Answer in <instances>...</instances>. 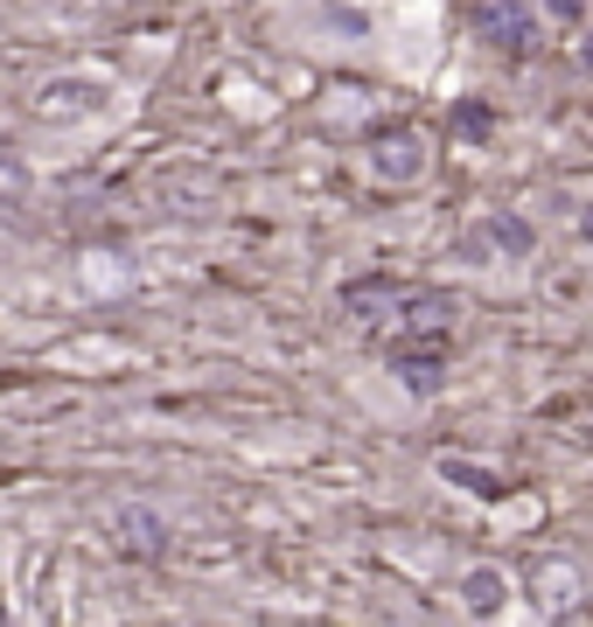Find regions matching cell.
Here are the masks:
<instances>
[{"label":"cell","mask_w":593,"mask_h":627,"mask_svg":"<svg viewBox=\"0 0 593 627\" xmlns=\"http://www.w3.org/2000/svg\"><path fill=\"white\" fill-rule=\"evenodd\" d=\"M461 599H468L475 614H488L503 599V571H468V579H461Z\"/></svg>","instance_id":"2"},{"label":"cell","mask_w":593,"mask_h":627,"mask_svg":"<svg viewBox=\"0 0 593 627\" xmlns=\"http://www.w3.org/2000/svg\"><path fill=\"white\" fill-rule=\"evenodd\" d=\"M126 530H134L140 551H161V522H154V516H126Z\"/></svg>","instance_id":"9"},{"label":"cell","mask_w":593,"mask_h":627,"mask_svg":"<svg viewBox=\"0 0 593 627\" xmlns=\"http://www.w3.org/2000/svg\"><path fill=\"white\" fill-rule=\"evenodd\" d=\"M545 8H552V14H565V21H573V14L586 8V0H545Z\"/></svg>","instance_id":"13"},{"label":"cell","mask_w":593,"mask_h":627,"mask_svg":"<svg viewBox=\"0 0 593 627\" xmlns=\"http://www.w3.org/2000/svg\"><path fill=\"white\" fill-rule=\"evenodd\" d=\"M398 377L426 398V390H441V362H433V356H405V362H398Z\"/></svg>","instance_id":"4"},{"label":"cell","mask_w":593,"mask_h":627,"mask_svg":"<svg viewBox=\"0 0 593 627\" xmlns=\"http://www.w3.org/2000/svg\"><path fill=\"white\" fill-rule=\"evenodd\" d=\"M447 475H454L461 488H496V481H488V475H482V467H447Z\"/></svg>","instance_id":"12"},{"label":"cell","mask_w":593,"mask_h":627,"mask_svg":"<svg viewBox=\"0 0 593 627\" xmlns=\"http://www.w3.org/2000/svg\"><path fill=\"white\" fill-rule=\"evenodd\" d=\"M488 29H496V42H524L531 36V21L517 8H503V14H488Z\"/></svg>","instance_id":"8"},{"label":"cell","mask_w":593,"mask_h":627,"mask_svg":"<svg viewBox=\"0 0 593 627\" xmlns=\"http://www.w3.org/2000/svg\"><path fill=\"white\" fill-rule=\"evenodd\" d=\"M537 586H545V599H552V607H559V599H573V565H545V579H537Z\"/></svg>","instance_id":"7"},{"label":"cell","mask_w":593,"mask_h":627,"mask_svg":"<svg viewBox=\"0 0 593 627\" xmlns=\"http://www.w3.org/2000/svg\"><path fill=\"white\" fill-rule=\"evenodd\" d=\"M454 126H461L468 140H482V133H488V112H482V104H461V112H454Z\"/></svg>","instance_id":"10"},{"label":"cell","mask_w":593,"mask_h":627,"mask_svg":"<svg viewBox=\"0 0 593 627\" xmlns=\"http://www.w3.org/2000/svg\"><path fill=\"white\" fill-rule=\"evenodd\" d=\"M586 238H593V209H586Z\"/></svg>","instance_id":"14"},{"label":"cell","mask_w":593,"mask_h":627,"mask_svg":"<svg viewBox=\"0 0 593 627\" xmlns=\"http://www.w3.org/2000/svg\"><path fill=\"white\" fill-rule=\"evenodd\" d=\"M377 300H384V286H349V307H356V314H370Z\"/></svg>","instance_id":"11"},{"label":"cell","mask_w":593,"mask_h":627,"mask_svg":"<svg viewBox=\"0 0 593 627\" xmlns=\"http://www.w3.org/2000/svg\"><path fill=\"white\" fill-rule=\"evenodd\" d=\"M419 168H426V153H419V140H412V133H398V140H384V147H377V175L412 181Z\"/></svg>","instance_id":"1"},{"label":"cell","mask_w":593,"mask_h":627,"mask_svg":"<svg viewBox=\"0 0 593 627\" xmlns=\"http://www.w3.org/2000/svg\"><path fill=\"white\" fill-rule=\"evenodd\" d=\"M85 286H91V293H119V286H126V266H119V258H91V266H85Z\"/></svg>","instance_id":"5"},{"label":"cell","mask_w":593,"mask_h":627,"mask_svg":"<svg viewBox=\"0 0 593 627\" xmlns=\"http://www.w3.org/2000/svg\"><path fill=\"white\" fill-rule=\"evenodd\" d=\"M488 238H496L503 251H531V223L524 217H496V223H488Z\"/></svg>","instance_id":"6"},{"label":"cell","mask_w":593,"mask_h":627,"mask_svg":"<svg viewBox=\"0 0 593 627\" xmlns=\"http://www.w3.org/2000/svg\"><path fill=\"white\" fill-rule=\"evenodd\" d=\"M447 314H454V307H447L441 293H412V314H405V321H412V328H447Z\"/></svg>","instance_id":"3"}]
</instances>
